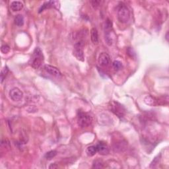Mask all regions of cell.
<instances>
[{"label":"cell","mask_w":169,"mask_h":169,"mask_svg":"<svg viewBox=\"0 0 169 169\" xmlns=\"http://www.w3.org/2000/svg\"><path fill=\"white\" fill-rule=\"evenodd\" d=\"M44 60V56L41 49L37 47L33 52V54L31 58V66L33 68L39 69Z\"/></svg>","instance_id":"cell-1"},{"label":"cell","mask_w":169,"mask_h":169,"mask_svg":"<svg viewBox=\"0 0 169 169\" xmlns=\"http://www.w3.org/2000/svg\"><path fill=\"white\" fill-rule=\"evenodd\" d=\"M118 19L122 23H126L130 19V11L126 5L122 4L118 9Z\"/></svg>","instance_id":"cell-2"},{"label":"cell","mask_w":169,"mask_h":169,"mask_svg":"<svg viewBox=\"0 0 169 169\" xmlns=\"http://www.w3.org/2000/svg\"><path fill=\"white\" fill-rule=\"evenodd\" d=\"M93 118L90 116L83 111H79L77 114V123L81 127H87L91 124Z\"/></svg>","instance_id":"cell-3"},{"label":"cell","mask_w":169,"mask_h":169,"mask_svg":"<svg viewBox=\"0 0 169 169\" xmlns=\"http://www.w3.org/2000/svg\"><path fill=\"white\" fill-rule=\"evenodd\" d=\"M84 43L83 40H79V42L75 44L73 51V54L75 57H76L78 60L81 62L84 61Z\"/></svg>","instance_id":"cell-4"},{"label":"cell","mask_w":169,"mask_h":169,"mask_svg":"<svg viewBox=\"0 0 169 169\" xmlns=\"http://www.w3.org/2000/svg\"><path fill=\"white\" fill-rule=\"evenodd\" d=\"M110 110L119 118H122L125 114V109L123 106L117 102L112 101L109 105Z\"/></svg>","instance_id":"cell-5"},{"label":"cell","mask_w":169,"mask_h":169,"mask_svg":"<svg viewBox=\"0 0 169 169\" xmlns=\"http://www.w3.org/2000/svg\"><path fill=\"white\" fill-rule=\"evenodd\" d=\"M9 96L12 101H19L23 99V93L17 87H14L9 91Z\"/></svg>","instance_id":"cell-6"},{"label":"cell","mask_w":169,"mask_h":169,"mask_svg":"<svg viewBox=\"0 0 169 169\" xmlns=\"http://www.w3.org/2000/svg\"><path fill=\"white\" fill-rule=\"evenodd\" d=\"M44 70L48 73L50 75H52V76L56 77H59L62 76V73L60 71H59L57 67H56L54 66H52L50 65H46L44 67Z\"/></svg>","instance_id":"cell-7"},{"label":"cell","mask_w":169,"mask_h":169,"mask_svg":"<svg viewBox=\"0 0 169 169\" xmlns=\"http://www.w3.org/2000/svg\"><path fill=\"white\" fill-rule=\"evenodd\" d=\"M110 62V58L107 53L102 52L99 55V64L103 67L108 66Z\"/></svg>","instance_id":"cell-8"},{"label":"cell","mask_w":169,"mask_h":169,"mask_svg":"<svg viewBox=\"0 0 169 169\" xmlns=\"http://www.w3.org/2000/svg\"><path fill=\"white\" fill-rule=\"evenodd\" d=\"M96 150L97 152L101 155H108L109 153V149L108 147L107 146L106 144L103 142H100L97 144V145L96 146Z\"/></svg>","instance_id":"cell-9"},{"label":"cell","mask_w":169,"mask_h":169,"mask_svg":"<svg viewBox=\"0 0 169 169\" xmlns=\"http://www.w3.org/2000/svg\"><path fill=\"white\" fill-rule=\"evenodd\" d=\"M127 145V143L126 141L120 140V141H119L118 142L114 143L113 149L116 152V151L117 152L124 151V150L126 149Z\"/></svg>","instance_id":"cell-10"},{"label":"cell","mask_w":169,"mask_h":169,"mask_svg":"<svg viewBox=\"0 0 169 169\" xmlns=\"http://www.w3.org/2000/svg\"><path fill=\"white\" fill-rule=\"evenodd\" d=\"M58 5H59V2L58 1H50L46 2L42 5V7L39 9V13L48 8L57 7Z\"/></svg>","instance_id":"cell-11"},{"label":"cell","mask_w":169,"mask_h":169,"mask_svg":"<svg viewBox=\"0 0 169 169\" xmlns=\"http://www.w3.org/2000/svg\"><path fill=\"white\" fill-rule=\"evenodd\" d=\"M10 8L13 11H19L23 8V4L21 1H14L10 4Z\"/></svg>","instance_id":"cell-12"},{"label":"cell","mask_w":169,"mask_h":169,"mask_svg":"<svg viewBox=\"0 0 169 169\" xmlns=\"http://www.w3.org/2000/svg\"><path fill=\"white\" fill-rule=\"evenodd\" d=\"M144 102H145L147 105L155 106L157 105L158 101H156V99L155 97H153V96L148 95L144 98Z\"/></svg>","instance_id":"cell-13"},{"label":"cell","mask_w":169,"mask_h":169,"mask_svg":"<svg viewBox=\"0 0 169 169\" xmlns=\"http://www.w3.org/2000/svg\"><path fill=\"white\" fill-rule=\"evenodd\" d=\"M90 38H91L92 42L95 44H96L99 42V34L98 30L95 28H93L90 31Z\"/></svg>","instance_id":"cell-14"},{"label":"cell","mask_w":169,"mask_h":169,"mask_svg":"<svg viewBox=\"0 0 169 169\" xmlns=\"http://www.w3.org/2000/svg\"><path fill=\"white\" fill-rule=\"evenodd\" d=\"M97 153L96 146H89L86 149L87 155L89 156H93Z\"/></svg>","instance_id":"cell-15"},{"label":"cell","mask_w":169,"mask_h":169,"mask_svg":"<svg viewBox=\"0 0 169 169\" xmlns=\"http://www.w3.org/2000/svg\"><path fill=\"white\" fill-rule=\"evenodd\" d=\"M15 23L19 27H22L24 24V17L22 15H17L15 17Z\"/></svg>","instance_id":"cell-16"},{"label":"cell","mask_w":169,"mask_h":169,"mask_svg":"<svg viewBox=\"0 0 169 169\" xmlns=\"http://www.w3.org/2000/svg\"><path fill=\"white\" fill-rule=\"evenodd\" d=\"M56 155H57V151H55V150H52V151L46 153V154L45 155V157L47 160H51L54 156H56Z\"/></svg>","instance_id":"cell-17"},{"label":"cell","mask_w":169,"mask_h":169,"mask_svg":"<svg viewBox=\"0 0 169 169\" xmlns=\"http://www.w3.org/2000/svg\"><path fill=\"white\" fill-rule=\"evenodd\" d=\"M103 162L100 160V159H96L95 161L93 162V168H101L103 167Z\"/></svg>","instance_id":"cell-18"},{"label":"cell","mask_w":169,"mask_h":169,"mask_svg":"<svg viewBox=\"0 0 169 169\" xmlns=\"http://www.w3.org/2000/svg\"><path fill=\"white\" fill-rule=\"evenodd\" d=\"M8 71H9V69L7 66H5L4 68H3V70L1 71V83H2L3 81L5 79V78L7 76V74L8 73Z\"/></svg>","instance_id":"cell-19"},{"label":"cell","mask_w":169,"mask_h":169,"mask_svg":"<svg viewBox=\"0 0 169 169\" xmlns=\"http://www.w3.org/2000/svg\"><path fill=\"white\" fill-rule=\"evenodd\" d=\"M112 67H113V68L114 69V70L118 71L120 70L122 67V64L120 61L115 60L113 63H112Z\"/></svg>","instance_id":"cell-20"},{"label":"cell","mask_w":169,"mask_h":169,"mask_svg":"<svg viewBox=\"0 0 169 169\" xmlns=\"http://www.w3.org/2000/svg\"><path fill=\"white\" fill-rule=\"evenodd\" d=\"M10 50V47L7 44H4L1 47V52L3 54H7V53Z\"/></svg>","instance_id":"cell-21"},{"label":"cell","mask_w":169,"mask_h":169,"mask_svg":"<svg viewBox=\"0 0 169 169\" xmlns=\"http://www.w3.org/2000/svg\"><path fill=\"white\" fill-rule=\"evenodd\" d=\"M160 156L161 155H157L156 157L153 159V161H152L151 164V167H155L156 165L159 164V161H160Z\"/></svg>","instance_id":"cell-22"},{"label":"cell","mask_w":169,"mask_h":169,"mask_svg":"<svg viewBox=\"0 0 169 169\" xmlns=\"http://www.w3.org/2000/svg\"><path fill=\"white\" fill-rule=\"evenodd\" d=\"M100 3H101V1H91V4H92L93 7L96 8L99 5Z\"/></svg>","instance_id":"cell-23"},{"label":"cell","mask_w":169,"mask_h":169,"mask_svg":"<svg viewBox=\"0 0 169 169\" xmlns=\"http://www.w3.org/2000/svg\"><path fill=\"white\" fill-rule=\"evenodd\" d=\"M58 168V165H56V164H51L50 165V167H49V168H50V169H52V168Z\"/></svg>","instance_id":"cell-24"}]
</instances>
